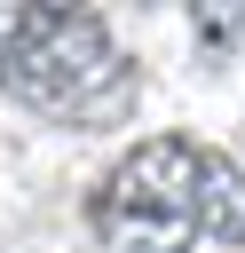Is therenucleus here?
Instances as JSON below:
<instances>
[{
    "label": "nucleus",
    "mask_w": 245,
    "mask_h": 253,
    "mask_svg": "<svg viewBox=\"0 0 245 253\" xmlns=\"http://www.w3.org/2000/svg\"><path fill=\"white\" fill-rule=\"evenodd\" d=\"M0 95L40 119L111 126L134 111V71L119 63L87 0H16V24L0 40Z\"/></svg>",
    "instance_id": "f257e3e1"
},
{
    "label": "nucleus",
    "mask_w": 245,
    "mask_h": 253,
    "mask_svg": "<svg viewBox=\"0 0 245 253\" xmlns=\"http://www.w3.org/2000/svg\"><path fill=\"white\" fill-rule=\"evenodd\" d=\"M95 237L111 253H190L198 245V142L150 134L95 190Z\"/></svg>",
    "instance_id": "f03ea898"
},
{
    "label": "nucleus",
    "mask_w": 245,
    "mask_h": 253,
    "mask_svg": "<svg viewBox=\"0 0 245 253\" xmlns=\"http://www.w3.org/2000/svg\"><path fill=\"white\" fill-rule=\"evenodd\" d=\"M198 237L245 245V166L229 150H198Z\"/></svg>",
    "instance_id": "7ed1b4c3"
},
{
    "label": "nucleus",
    "mask_w": 245,
    "mask_h": 253,
    "mask_svg": "<svg viewBox=\"0 0 245 253\" xmlns=\"http://www.w3.org/2000/svg\"><path fill=\"white\" fill-rule=\"evenodd\" d=\"M190 47L205 71H229L245 47V0H190Z\"/></svg>",
    "instance_id": "20e7f679"
}]
</instances>
